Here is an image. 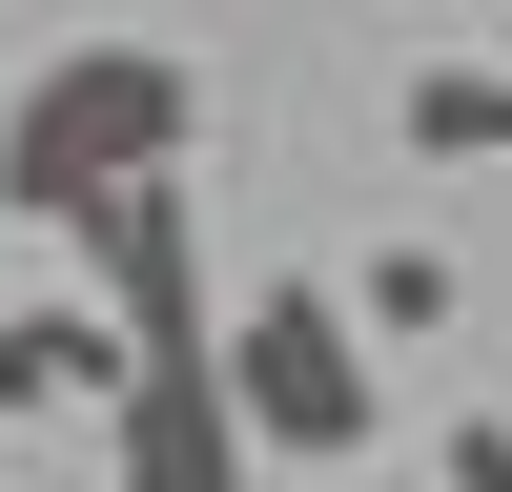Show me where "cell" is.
<instances>
[{"instance_id":"obj_1","label":"cell","mask_w":512,"mask_h":492,"mask_svg":"<svg viewBox=\"0 0 512 492\" xmlns=\"http://www.w3.org/2000/svg\"><path fill=\"white\" fill-rule=\"evenodd\" d=\"M185 144H205V82L164 62V41H82V62H41L21 103H0V205H21L41 246H103L123 185H164Z\"/></svg>"},{"instance_id":"obj_2","label":"cell","mask_w":512,"mask_h":492,"mask_svg":"<svg viewBox=\"0 0 512 492\" xmlns=\"http://www.w3.org/2000/svg\"><path fill=\"white\" fill-rule=\"evenodd\" d=\"M226 410H246V451H369V328H349V287H246L226 308Z\"/></svg>"},{"instance_id":"obj_3","label":"cell","mask_w":512,"mask_h":492,"mask_svg":"<svg viewBox=\"0 0 512 492\" xmlns=\"http://www.w3.org/2000/svg\"><path fill=\"white\" fill-rule=\"evenodd\" d=\"M390 144L410 164H512V62H410L390 82Z\"/></svg>"},{"instance_id":"obj_4","label":"cell","mask_w":512,"mask_h":492,"mask_svg":"<svg viewBox=\"0 0 512 492\" xmlns=\"http://www.w3.org/2000/svg\"><path fill=\"white\" fill-rule=\"evenodd\" d=\"M62 390H123V328L103 308H0V410H62Z\"/></svg>"},{"instance_id":"obj_5","label":"cell","mask_w":512,"mask_h":492,"mask_svg":"<svg viewBox=\"0 0 512 492\" xmlns=\"http://www.w3.org/2000/svg\"><path fill=\"white\" fill-rule=\"evenodd\" d=\"M349 328H369V349H390V328H451V246H369V308Z\"/></svg>"},{"instance_id":"obj_6","label":"cell","mask_w":512,"mask_h":492,"mask_svg":"<svg viewBox=\"0 0 512 492\" xmlns=\"http://www.w3.org/2000/svg\"><path fill=\"white\" fill-rule=\"evenodd\" d=\"M451 492H512V410H451Z\"/></svg>"}]
</instances>
